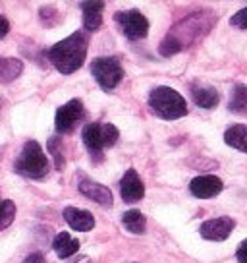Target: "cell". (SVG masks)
I'll return each mask as SVG.
<instances>
[{"mask_svg": "<svg viewBox=\"0 0 247 263\" xmlns=\"http://www.w3.org/2000/svg\"><path fill=\"white\" fill-rule=\"evenodd\" d=\"M214 24H216V14L213 10L193 12L166 33V37L158 47V52L162 57H172L176 52L188 49L197 41H201L207 33L213 29Z\"/></svg>", "mask_w": 247, "mask_h": 263, "instance_id": "1", "label": "cell"}, {"mask_svg": "<svg viewBox=\"0 0 247 263\" xmlns=\"http://www.w3.org/2000/svg\"><path fill=\"white\" fill-rule=\"evenodd\" d=\"M87 37L85 33L75 31L70 37L62 39L60 43H56L54 47L49 49V60L52 62V66L56 68L58 72L62 74H74L85 62L87 57Z\"/></svg>", "mask_w": 247, "mask_h": 263, "instance_id": "2", "label": "cell"}, {"mask_svg": "<svg viewBox=\"0 0 247 263\" xmlns=\"http://www.w3.org/2000/svg\"><path fill=\"white\" fill-rule=\"evenodd\" d=\"M149 107L151 110L158 115L164 120H176L181 116L188 115V105H186V99L181 97L180 93L172 87H155L149 95Z\"/></svg>", "mask_w": 247, "mask_h": 263, "instance_id": "3", "label": "cell"}, {"mask_svg": "<svg viewBox=\"0 0 247 263\" xmlns=\"http://www.w3.org/2000/svg\"><path fill=\"white\" fill-rule=\"evenodd\" d=\"M14 171L25 178H33V180H41L49 174V159L37 141L25 143L16 164H14Z\"/></svg>", "mask_w": 247, "mask_h": 263, "instance_id": "4", "label": "cell"}, {"mask_svg": "<svg viewBox=\"0 0 247 263\" xmlns=\"http://www.w3.org/2000/svg\"><path fill=\"white\" fill-rule=\"evenodd\" d=\"M120 138V132L112 124H99L91 122L83 128V143L87 145L91 157L100 163L105 147H112Z\"/></svg>", "mask_w": 247, "mask_h": 263, "instance_id": "5", "label": "cell"}, {"mask_svg": "<svg viewBox=\"0 0 247 263\" xmlns=\"http://www.w3.org/2000/svg\"><path fill=\"white\" fill-rule=\"evenodd\" d=\"M91 74H93V78L97 80V83H99L102 89L112 91L118 83L122 82L123 70L122 66H120V62H118V58L100 57V58H95L91 62Z\"/></svg>", "mask_w": 247, "mask_h": 263, "instance_id": "6", "label": "cell"}, {"mask_svg": "<svg viewBox=\"0 0 247 263\" xmlns=\"http://www.w3.org/2000/svg\"><path fill=\"white\" fill-rule=\"evenodd\" d=\"M114 22L120 25L123 35L130 37V39H143V37H147L149 22L139 10H122V12H116Z\"/></svg>", "mask_w": 247, "mask_h": 263, "instance_id": "7", "label": "cell"}, {"mask_svg": "<svg viewBox=\"0 0 247 263\" xmlns=\"http://www.w3.org/2000/svg\"><path fill=\"white\" fill-rule=\"evenodd\" d=\"M83 116V103L79 99H72L66 105L56 110V118H54V126H56L58 134H66L74 128L77 120Z\"/></svg>", "mask_w": 247, "mask_h": 263, "instance_id": "8", "label": "cell"}, {"mask_svg": "<svg viewBox=\"0 0 247 263\" xmlns=\"http://www.w3.org/2000/svg\"><path fill=\"white\" fill-rule=\"evenodd\" d=\"M236 227L234 219L230 217H216V219H211V221H205L201 224V236L205 240H213V242H220V240H226L232 234V230Z\"/></svg>", "mask_w": 247, "mask_h": 263, "instance_id": "9", "label": "cell"}, {"mask_svg": "<svg viewBox=\"0 0 247 263\" xmlns=\"http://www.w3.org/2000/svg\"><path fill=\"white\" fill-rule=\"evenodd\" d=\"M222 188V180L218 176H213V174H203V176H197L190 182V192L199 199H211V197L218 196Z\"/></svg>", "mask_w": 247, "mask_h": 263, "instance_id": "10", "label": "cell"}, {"mask_svg": "<svg viewBox=\"0 0 247 263\" xmlns=\"http://www.w3.org/2000/svg\"><path fill=\"white\" fill-rule=\"evenodd\" d=\"M120 192H122V199L126 203H137L145 196V186L141 182L139 174L135 173V168H130L128 173L122 176L120 180Z\"/></svg>", "mask_w": 247, "mask_h": 263, "instance_id": "11", "label": "cell"}, {"mask_svg": "<svg viewBox=\"0 0 247 263\" xmlns=\"http://www.w3.org/2000/svg\"><path fill=\"white\" fill-rule=\"evenodd\" d=\"M77 188H79V192H81L83 196L93 199V201H97L99 205L110 207L114 203L112 192H110L107 186H102V184H97V182H93V180H81Z\"/></svg>", "mask_w": 247, "mask_h": 263, "instance_id": "12", "label": "cell"}, {"mask_svg": "<svg viewBox=\"0 0 247 263\" xmlns=\"http://www.w3.org/2000/svg\"><path fill=\"white\" fill-rule=\"evenodd\" d=\"M64 219L77 232H89L95 227L93 215L89 211H85V209H77V207H66L64 209Z\"/></svg>", "mask_w": 247, "mask_h": 263, "instance_id": "13", "label": "cell"}, {"mask_svg": "<svg viewBox=\"0 0 247 263\" xmlns=\"http://www.w3.org/2000/svg\"><path fill=\"white\" fill-rule=\"evenodd\" d=\"M191 97L193 103L201 108H214L220 101L218 91L211 85H191Z\"/></svg>", "mask_w": 247, "mask_h": 263, "instance_id": "14", "label": "cell"}, {"mask_svg": "<svg viewBox=\"0 0 247 263\" xmlns=\"http://www.w3.org/2000/svg\"><path fill=\"white\" fill-rule=\"evenodd\" d=\"M52 248H54V252L58 254V257L66 259V257H72L79 250V242L75 238H72L68 232H58L56 236H54Z\"/></svg>", "mask_w": 247, "mask_h": 263, "instance_id": "15", "label": "cell"}, {"mask_svg": "<svg viewBox=\"0 0 247 263\" xmlns=\"http://www.w3.org/2000/svg\"><path fill=\"white\" fill-rule=\"evenodd\" d=\"M224 141L230 147L238 149L241 153H247V126L243 124H234L224 134Z\"/></svg>", "mask_w": 247, "mask_h": 263, "instance_id": "16", "label": "cell"}, {"mask_svg": "<svg viewBox=\"0 0 247 263\" xmlns=\"http://www.w3.org/2000/svg\"><path fill=\"white\" fill-rule=\"evenodd\" d=\"M122 224L126 227V230H130L132 234H143L145 227H147V219L145 215L139 213L137 209H130L122 215Z\"/></svg>", "mask_w": 247, "mask_h": 263, "instance_id": "17", "label": "cell"}, {"mask_svg": "<svg viewBox=\"0 0 247 263\" xmlns=\"http://www.w3.org/2000/svg\"><path fill=\"white\" fill-rule=\"evenodd\" d=\"M24 64L17 58H0V82H12L22 74Z\"/></svg>", "mask_w": 247, "mask_h": 263, "instance_id": "18", "label": "cell"}, {"mask_svg": "<svg viewBox=\"0 0 247 263\" xmlns=\"http://www.w3.org/2000/svg\"><path fill=\"white\" fill-rule=\"evenodd\" d=\"M228 108H230L232 112H236V115L245 112V110H247V85H241V83H238V85L232 89Z\"/></svg>", "mask_w": 247, "mask_h": 263, "instance_id": "19", "label": "cell"}, {"mask_svg": "<svg viewBox=\"0 0 247 263\" xmlns=\"http://www.w3.org/2000/svg\"><path fill=\"white\" fill-rule=\"evenodd\" d=\"M14 217H16V205H14V201H10V199H2L0 201V230L8 229L12 221H14Z\"/></svg>", "mask_w": 247, "mask_h": 263, "instance_id": "20", "label": "cell"}, {"mask_svg": "<svg viewBox=\"0 0 247 263\" xmlns=\"http://www.w3.org/2000/svg\"><path fill=\"white\" fill-rule=\"evenodd\" d=\"M83 25L87 31H97L102 25V12L95 10H83Z\"/></svg>", "mask_w": 247, "mask_h": 263, "instance_id": "21", "label": "cell"}, {"mask_svg": "<svg viewBox=\"0 0 247 263\" xmlns=\"http://www.w3.org/2000/svg\"><path fill=\"white\" fill-rule=\"evenodd\" d=\"M47 147H49V153L52 157H54V164H56L58 171H62L64 168V164H66V161H64V157H62V151H60V136H52L49 140V143H47Z\"/></svg>", "mask_w": 247, "mask_h": 263, "instance_id": "22", "label": "cell"}, {"mask_svg": "<svg viewBox=\"0 0 247 263\" xmlns=\"http://www.w3.org/2000/svg\"><path fill=\"white\" fill-rule=\"evenodd\" d=\"M230 24L234 27H238V29H247V6L230 17Z\"/></svg>", "mask_w": 247, "mask_h": 263, "instance_id": "23", "label": "cell"}, {"mask_svg": "<svg viewBox=\"0 0 247 263\" xmlns=\"http://www.w3.org/2000/svg\"><path fill=\"white\" fill-rule=\"evenodd\" d=\"M236 255H238L239 263H247V238L238 246V252H236Z\"/></svg>", "mask_w": 247, "mask_h": 263, "instance_id": "24", "label": "cell"}, {"mask_svg": "<svg viewBox=\"0 0 247 263\" xmlns=\"http://www.w3.org/2000/svg\"><path fill=\"white\" fill-rule=\"evenodd\" d=\"M79 6H81V10H95V12H102L105 2H81Z\"/></svg>", "mask_w": 247, "mask_h": 263, "instance_id": "25", "label": "cell"}, {"mask_svg": "<svg viewBox=\"0 0 247 263\" xmlns=\"http://www.w3.org/2000/svg\"><path fill=\"white\" fill-rule=\"evenodd\" d=\"M10 31V24H8V20L4 16H0V39H4L6 35H8Z\"/></svg>", "mask_w": 247, "mask_h": 263, "instance_id": "26", "label": "cell"}, {"mask_svg": "<svg viewBox=\"0 0 247 263\" xmlns=\"http://www.w3.org/2000/svg\"><path fill=\"white\" fill-rule=\"evenodd\" d=\"M24 263H47V261H45V257H43V254H39V252H35V254H29V255H27Z\"/></svg>", "mask_w": 247, "mask_h": 263, "instance_id": "27", "label": "cell"}]
</instances>
